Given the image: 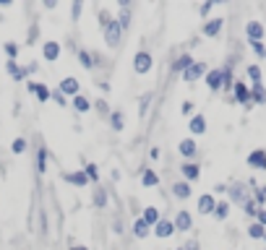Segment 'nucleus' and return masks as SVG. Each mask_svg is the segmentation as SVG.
Instances as JSON below:
<instances>
[{
    "label": "nucleus",
    "instance_id": "1",
    "mask_svg": "<svg viewBox=\"0 0 266 250\" xmlns=\"http://www.w3.org/2000/svg\"><path fill=\"white\" fill-rule=\"evenodd\" d=\"M102 29V34H104V42H107V47H118L120 44V37H123V29H120V24H118V18H113V13L107 16V24L104 26H99Z\"/></svg>",
    "mask_w": 266,
    "mask_h": 250
},
{
    "label": "nucleus",
    "instance_id": "2",
    "mask_svg": "<svg viewBox=\"0 0 266 250\" xmlns=\"http://www.w3.org/2000/svg\"><path fill=\"white\" fill-rule=\"evenodd\" d=\"M151 68H154V58H151V52L139 50L136 55H133V71H136L139 76H146Z\"/></svg>",
    "mask_w": 266,
    "mask_h": 250
},
{
    "label": "nucleus",
    "instance_id": "3",
    "mask_svg": "<svg viewBox=\"0 0 266 250\" xmlns=\"http://www.w3.org/2000/svg\"><path fill=\"white\" fill-rule=\"evenodd\" d=\"M151 235L154 237H159V240H167V237H172L175 235V224H172V219H159L157 224L151 227Z\"/></svg>",
    "mask_w": 266,
    "mask_h": 250
},
{
    "label": "nucleus",
    "instance_id": "4",
    "mask_svg": "<svg viewBox=\"0 0 266 250\" xmlns=\"http://www.w3.org/2000/svg\"><path fill=\"white\" fill-rule=\"evenodd\" d=\"M58 89H60L63 97H78V94H81V84H78L76 76H65V78L60 81Z\"/></svg>",
    "mask_w": 266,
    "mask_h": 250
},
{
    "label": "nucleus",
    "instance_id": "5",
    "mask_svg": "<svg viewBox=\"0 0 266 250\" xmlns=\"http://www.w3.org/2000/svg\"><path fill=\"white\" fill-rule=\"evenodd\" d=\"M222 84H225V68H211V71H206V86H209V92H219Z\"/></svg>",
    "mask_w": 266,
    "mask_h": 250
},
{
    "label": "nucleus",
    "instance_id": "6",
    "mask_svg": "<svg viewBox=\"0 0 266 250\" xmlns=\"http://www.w3.org/2000/svg\"><path fill=\"white\" fill-rule=\"evenodd\" d=\"M60 52H63L60 42H55V39H50V42H42V58L47 60V63H55V60L60 58Z\"/></svg>",
    "mask_w": 266,
    "mask_h": 250
},
{
    "label": "nucleus",
    "instance_id": "7",
    "mask_svg": "<svg viewBox=\"0 0 266 250\" xmlns=\"http://www.w3.org/2000/svg\"><path fill=\"white\" fill-rule=\"evenodd\" d=\"M63 183H68L73 188H86L89 185V177L84 170H76V172H63Z\"/></svg>",
    "mask_w": 266,
    "mask_h": 250
},
{
    "label": "nucleus",
    "instance_id": "8",
    "mask_svg": "<svg viewBox=\"0 0 266 250\" xmlns=\"http://www.w3.org/2000/svg\"><path fill=\"white\" fill-rule=\"evenodd\" d=\"M172 224H175V232H188L191 227H193V216L185 211V209H180L175 214V219H172Z\"/></svg>",
    "mask_w": 266,
    "mask_h": 250
},
{
    "label": "nucleus",
    "instance_id": "9",
    "mask_svg": "<svg viewBox=\"0 0 266 250\" xmlns=\"http://www.w3.org/2000/svg\"><path fill=\"white\" fill-rule=\"evenodd\" d=\"M180 76H183V81H185V84L198 81L201 76H206V63H193V65L188 68V71H185V73H180Z\"/></svg>",
    "mask_w": 266,
    "mask_h": 250
},
{
    "label": "nucleus",
    "instance_id": "10",
    "mask_svg": "<svg viewBox=\"0 0 266 250\" xmlns=\"http://www.w3.org/2000/svg\"><path fill=\"white\" fill-rule=\"evenodd\" d=\"M177 151H180V156H185V162H193V156L198 154V144L193 138H183L177 144Z\"/></svg>",
    "mask_w": 266,
    "mask_h": 250
},
{
    "label": "nucleus",
    "instance_id": "11",
    "mask_svg": "<svg viewBox=\"0 0 266 250\" xmlns=\"http://www.w3.org/2000/svg\"><path fill=\"white\" fill-rule=\"evenodd\" d=\"M26 89H29V92L39 99V104H44V102L50 99V94H52L47 86H44V84H37V81H26Z\"/></svg>",
    "mask_w": 266,
    "mask_h": 250
},
{
    "label": "nucleus",
    "instance_id": "12",
    "mask_svg": "<svg viewBox=\"0 0 266 250\" xmlns=\"http://www.w3.org/2000/svg\"><path fill=\"white\" fill-rule=\"evenodd\" d=\"M180 175H183L185 183H193V180L201 177V167H198L196 162H183L180 164Z\"/></svg>",
    "mask_w": 266,
    "mask_h": 250
},
{
    "label": "nucleus",
    "instance_id": "13",
    "mask_svg": "<svg viewBox=\"0 0 266 250\" xmlns=\"http://www.w3.org/2000/svg\"><path fill=\"white\" fill-rule=\"evenodd\" d=\"M214 209H217V198L211 193L198 196V214H214Z\"/></svg>",
    "mask_w": 266,
    "mask_h": 250
},
{
    "label": "nucleus",
    "instance_id": "14",
    "mask_svg": "<svg viewBox=\"0 0 266 250\" xmlns=\"http://www.w3.org/2000/svg\"><path fill=\"white\" fill-rule=\"evenodd\" d=\"M196 60L191 58V52H183V55H177L175 58V63H172V73H185L188 68L193 65Z\"/></svg>",
    "mask_w": 266,
    "mask_h": 250
},
{
    "label": "nucleus",
    "instance_id": "15",
    "mask_svg": "<svg viewBox=\"0 0 266 250\" xmlns=\"http://www.w3.org/2000/svg\"><path fill=\"white\" fill-rule=\"evenodd\" d=\"M6 71H8L11 78L18 81V84H21V81H26V76H29V73H26V68H21L16 60H8V63H6Z\"/></svg>",
    "mask_w": 266,
    "mask_h": 250
},
{
    "label": "nucleus",
    "instance_id": "16",
    "mask_svg": "<svg viewBox=\"0 0 266 250\" xmlns=\"http://www.w3.org/2000/svg\"><path fill=\"white\" fill-rule=\"evenodd\" d=\"M248 167L253 170H266V151L263 149H256L248 154Z\"/></svg>",
    "mask_w": 266,
    "mask_h": 250
},
{
    "label": "nucleus",
    "instance_id": "17",
    "mask_svg": "<svg viewBox=\"0 0 266 250\" xmlns=\"http://www.w3.org/2000/svg\"><path fill=\"white\" fill-rule=\"evenodd\" d=\"M232 94H235V99H237L240 104H248V102H251V89H248L246 84H243V81H235Z\"/></svg>",
    "mask_w": 266,
    "mask_h": 250
},
{
    "label": "nucleus",
    "instance_id": "18",
    "mask_svg": "<svg viewBox=\"0 0 266 250\" xmlns=\"http://www.w3.org/2000/svg\"><path fill=\"white\" fill-rule=\"evenodd\" d=\"M191 193H193V188H191V183H185V180H177V183L172 185V196L180 198V201L191 198Z\"/></svg>",
    "mask_w": 266,
    "mask_h": 250
},
{
    "label": "nucleus",
    "instance_id": "19",
    "mask_svg": "<svg viewBox=\"0 0 266 250\" xmlns=\"http://www.w3.org/2000/svg\"><path fill=\"white\" fill-rule=\"evenodd\" d=\"M73 109L78 112V115H84V112H89V109H94V102L89 99L86 94H78V97H73Z\"/></svg>",
    "mask_w": 266,
    "mask_h": 250
},
{
    "label": "nucleus",
    "instance_id": "20",
    "mask_svg": "<svg viewBox=\"0 0 266 250\" xmlns=\"http://www.w3.org/2000/svg\"><path fill=\"white\" fill-rule=\"evenodd\" d=\"M222 26H225V18H211V21H206L204 24V37H217L219 32H222Z\"/></svg>",
    "mask_w": 266,
    "mask_h": 250
},
{
    "label": "nucleus",
    "instance_id": "21",
    "mask_svg": "<svg viewBox=\"0 0 266 250\" xmlns=\"http://www.w3.org/2000/svg\"><path fill=\"white\" fill-rule=\"evenodd\" d=\"M149 235H151V227H149V224H146V221L139 216L136 221H133V237H139V240H146Z\"/></svg>",
    "mask_w": 266,
    "mask_h": 250
},
{
    "label": "nucleus",
    "instance_id": "22",
    "mask_svg": "<svg viewBox=\"0 0 266 250\" xmlns=\"http://www.w3.org/2000/svg\"><path fill=\"white\" fill-rule=\"evenodd\" d=\"M76 58H78V65H81V68H86V71H94V68H97L94 55L89 52V50H78V52H76Z\"/></svg>",
    "mask_w": 266,
    "mask_h": 250
},
{
    "label": "nucleus",
    "instance_id": "23",
    "mask_svg": "<svg viewBox=\"0 0 266 250\" xmlns=\"http://www.w3.org/2000/svg\"><path fill=\"white\" fill-rule=\"evenodd\" d=\"M141 185H144V188H157V185H159V175L146 167V170L141 172Z\"/></svg>",
    "mask_w": 266,
    "mask_h": 250
},
{
    "label": "nucleus",
    "instance_id": "24",
    "mask_svg": "<svg viewBox=\"0 0 266 250\" xmlns=\"http://www.w3.org/2000/svg\"><path fill=\"white\" fill-rule=\"evenodd\" d=\"M188 128H191V133H193V135L206 133V118H204V115H193V118H191V123H188Z\"/></svg>",
    "mask_w": 266,
    "mask_h": 250
},
{
    "label": "nucleus",
    "instance_id": "25",
    "mask_svg": "<svg viewBox=\"0 0 266 250\" xmlns=\"http://www.w3.org/2000/svg\"><path fill=\"white\" fill-rule=\"evenodd\" d=\"M141 219H144L149 227H154V224H157V221L162 219V214H159V209H157V206H146V209L141 211Z\"/></svg>",
    "mask_w": 266,
    "mask_h": 250
},
{
    "label": "nucleus",
    "instance_id": "26",
    "mask_svg": "<svg viewBox=\"0 0 266 250\" xmlns=\"http://www.w3.org/2000/svg\"><path fill=\"white\" fill-rule=\"evenodd\" d=\"M246 34H248V39H251V42H261V37H263V26L258 24V21H248Z\"/></svg>",
    "mask_w": 266,
    "mask_h": 250
},
{
    "label": "nucleus",
    "instance_id": "27",
    "mask_svg": "<svg viewBox=\"0 0 266 250\" xmlns=\"http://www.w3.org/2000/svg\"><path fill=\"white\" fill-rule=\"evenodd\" d=\"M37 172L39 175L47 172V149L44 146H37Z\"/></svg>",
    "mask_w": 266,
    "mask_h": 250
},
{
    "label": "nucleus",
    "instance_id": "28",
    "mask_svg": "<svg viewBox=\"0 0 266 250\" xmlns=\"http://www.w3.org/2000/svg\"><path fill=\"white\" fill-rule=\"evenodd\" d=\"M110 125H113V130H115V133H120V130L125 128V118H123V112H120V109L110 112Z\"/></svg>",
    "mask_w": 266,
    "mask_h": 250
},
{
    "label": "nucleus",
    "instance_id": "29",
    "mask_svg": "<svg viewBox=\"0 0 266 250\" xmlns=\"http://www.w3.org/2000/svg\"><path fill=\"white\" fill-rule=\"evenodd\" d=\"M107 201H110V198H107V190L97 185V188H94V206H97V209H104Z\"/></svg>",
    "mask_w": 266,
    "mask_h": 250
},
{
    "label": "nucleus",
    "instance_id": "30",
    "mask_svg": "<svg viewBox=\"0 0 266 250\" xmlns=\"http://www.w3.org/2000/svg\"><path fill=\"white\" fill-rule=\"evenodd\" d=\"M84 172H86V177H89V183H97V180H99V167H97L94 162H89V164L84 167Z\"/></svg>",
    "mask_w": 266,
    "mask_h": 250
},
{
    "label": "nucleus",
    "instance_id": "31",
    "mask_svg": "<svg viewBox=\"0 0 266 250\" xmlns=\"http://www.w3.org/2000/svg\"><path fill=\"white\" fill-rule=\"evenodd\" d=\"M251 99H253V102H258V104H263V102H266V92H263V86H261V84H253Z\"/></svg>",
    "mask_w": 266,
    "mask_h": 250
},
{
    "label": "nucleus",
    "instance_id": "32",
    "mask_svg": "<svg viewBox=\"0 0 266 250\" xmlns=\"http://www.w3.org/2000/svg\"><path fill=\"white\" fill-rule=\"evenodd\" d=\"M227 214H230V203L227 201H219L217 209H214V216L217 219H227Z\"/></svg>",
    "mask_w": 266,
    "mask_h": 250
},
{
    "label": "nucleus",
    "instance_id": "33",
    "mask_svg": "<svg viewBox=\"0 0 266 250\" xmlns=\"http://www.w3.org/2000/svg\"><path fill=\"white\" fill-rule=\"evenodd\" d=\"M26 146H29L26 138H13V144H11V154H24Z\"/></svg>",
    "mask_w": 266,
    "mask_h": 250
},
{
    "label": "nucleus",
    "instance_id": "34",
    "mask_svg": "<svg viewBox=\"0 0 266 250\" xmlns=\"http://www.w3.org/2000/svg\"><path fill=\"white\" fill-rule=\"evenodd\" d=\"M248 235H251L253 240H263V237H266V232H263V227H261L258 221H253V224L248 227Z\"/></svg>",
    "mask_w": 266,
    "mask_h": 250
},
{
    "label": "nucleus",
    "instance_id": "35",
    "mask_svg": "<svg viewBox=\"0 0 266 250\" xmlns=\"http://www.w3.org/2000/svg\"><path fill=\"white\" fill-rule=\"evenodd\" d=\"M6 55H8V60H16V55H18V44L16 42H6Z\"/></svg>",
    "mask_w": 266,
    "mask_h": 250
},
{
    "label": "nucleus",
    "instance_id": "36",
    "mask_svg": "<svg viewBox=\"0 0 266 250\" xmlns=\"http://www.w3.org/2000/svg\"><path fill=\"white\" fill-rule=\"evenodd\" d=\"M50 99H55L60 107H68V97H63V94H60V89H55V92L50 94Z\"/></svg>",
    "mask_w": 266,
    "mask_h": 250
},
{
    "label": "nucleus",
    "instance_id": "37",
    "mask_svg": "<svg viewBox=\"0 0 266 250\" xmlns=\"http://www.w3.org/2000/svg\"><path fill=\"white\" fill-rule=\"evenodd\" d=\"M248 76L253 78V84H261V68L258 65H248Z\"/></svg>",
    "mask_w": 266,
    "mask_h": 250
},
{
    "label": "nucleus",
    "instance_id": "38",
    "mask_svg": "<svg viewBox=\"0 0 266 250\" xmlns=\"http://www.w3.org/2000/svg\"><path fill=\"white\" fill-rule=\"evenodd\" d=\"M149 104H151V94H144V97H141V107H139V115H141V118L146 115Z\"/></svg>",
    "mask_w": 266,
    "mask_h": 250
},
{
    "label": "nucleus",
    "instance_id": "39",
    "mask_svg": "<svg viewBox=\"0 0 266 250\" xmlns=\"http://www.w3.org/2000/svg\"><path fill=\"white\" fill-rule=\"evenodd\" d=\"M243 206H246V214H248V216H256V214H258V206H256V201H246V203H243Z\"/></svg>",
    "mask_w": 266,
    "mask_h": 250
},
{
    "label": "nucleus",
    "instance_id": "40",
    "mask_svg": "<svg viewBox=\"0 0 266 250\" xmlns=\"http://www.w3.org/2000/svg\"><path fill=\"white\" fill-rule=\"evenodd\" d=\"M94 109H99L102 115H110V107H107V102H104V99H97V102H94Z\"/></svg>",
    "mask_w": 266,
    "mask_h": 250
},
{
    "label": "nucleus",
    "instance_id": "41",
    "mask_svg": "<svg viewBox=\"0 0 266 250\" xmlns=\"http://www.w3.org/2000/svg\"><path fill=\"white\" fill-rule=\"evenodd\" d=\"M71 16H73V21H78V16H81V0H76V3H73V8H71Z\"/></svg>",
    "mask_w": 266,
    "mask_h": 250
},
{
    "label": "nucleus",
    "instance_id": "42",
    "mask_svg": "<svg viewBox=\"0 0 266 250\" xmlns=\"http://www.w3.org/2000/svg\"><path fill=\"white\" fill-rule=\"evenodd\" d=\"M180 112H183V115H193V102H183Z\"/></svg>",
    "mask_w": 266,
    "mask_h": 250
},
{
    "label": "nucleus",
    "instance_id": "43",
    "mask_svg": "<svg viewBox=\"0 0 266 250\" xmlns=\"http://www.w3.org/2000/svg\"><path fill=\"white\" fill-rule=\"evenodd\" d=\"M251 47H253V50H256L258 55H266V47H263L261 42H251Z\"/></svg>",
    "mask_w": 266,
    "mask_h": 250
},
{
    "label": "nucleus",
    "instance_id": "44",
    "mask_svg": "<svg viewBox=\"0 0 266 250\" xmlns=\"http://www.w3.org/2000/svg\"><path fill=\"white\" fill-rule=\"evenodd\" d=\"M256 201H258V203L266 201V188H258V190H256Z\"/></svg>",
    "mask_w": 266,
    "mask_h": 250
},
{
    "label": "nucleus",
    "instance_id": "45",
    "mask_svg": "<svg viewBox=\"0 0 266 250\" xmlns=\"http://www.w3.org/2000/svg\"><path fill=\"white\" fill-rule=\"evenodd\" d=\"M211 8H214L211 0H209V3H204V6H201V16H209V11H211Z\"/></svg>",
    "mask_w": 266,
    "mask_h": 250
},
{
    "label": "nucleus",
    "instance_id": "46",
    "mask_svg": "<svg viewBox=\"0 0 266 250\" xmlns=\"http://www.w3.org/2000/svg\"><path fill=\"white\" fill-rule=\"evenodd\" d=\"M256 216H258V224H261V227H266V209H261Z\"/></svg>",
    "mask_w": 266,
    "mask_h": 250
},
{
    "label": "nucleus",
    "instance_id": "47",
    "mask_svg": "<svg viewBox=\"0 0 266 250\" xmlns=\"http://www.w3.org/2000/svg\"><path fill=\"white\" fill-rule=\"evenodd\" d=\"M34 39H37V26L29 29V42H26V44H34Z\"/></svg>",
    "mask_w": 266,
    "mask_h": 250
},
{
    "label": "nucleus",
    "instance_id": "48",
    "mask_svg": "<svg viewBox=\"0 0 266 250\" xmlns=\"http://www.w3.org/2000/svg\"><path fill=\"white\" fill-rule=\"evenodd\" d=\"M183 250H198V242H196V240H188Z\"/></svg>",
    "mask_w": 266,
    "mask_h": 250
},
{
    "label": "nucleus",
    "instance_id": "49",
    "mask_svg": "<svg viewBox=\"0 0 266 250\" xmlns=\"http://www.w3.org/2000/svg\"><path fill=\"white\" fill-rule=\"evenodd\" d=\"M58 3H55V0H44V8H47V11H52Z\"/></svg>",
    "mask_w": 266,
    "mask_h": 250
},
{
    "label": "nucleus",
    "instance_id": "50",
    "mask_svg": "<svg viewBox=\"0 0 266 250\" xmlns=\"http://www.w3.org/2000/svg\"><path fill=\"white\" fill-rule=\"evenodd\" d=\"M71 250H89V247H86V245H73Z\"/></svg>",
    "mask_w": 266,
    "mask_h": 250
},
{
    "label": "nucleus",
    "instance_id": "51",
    "mask_svg": "<svg viewBox=\"0 0 266 250\" xmlns=\"http://www.w3.org/2000/svg\"><path fill=\"white\" fill-rule=\"evenodd\" d=\"M175 250H183V247H175Z\"/></svg>",
    "mask_w": 266,
    "mask_h": 250
},
{
    "label": "nucleus",
    "instance_id": "52",
    "mask_svg": "<svg viewBox=\"0 0 266 250\" xmlns=\"http://www.w3.org/2000/svg\"><path fill=\"white\" fill-rule=\"evenodd\" d=\"M263 240H266V237H263Z\"/></svg>",
    "mask_w": 266,
    "mask_h": 250
}]
</instances>
